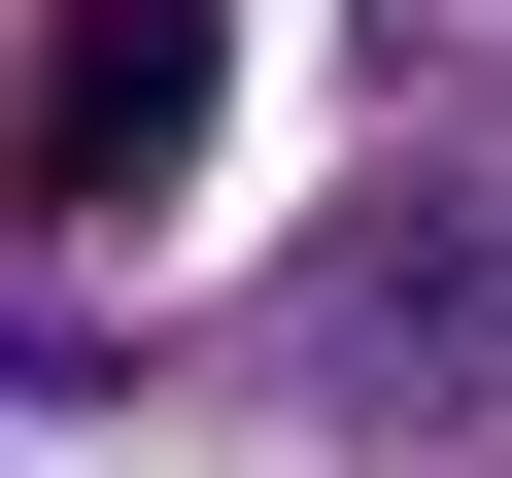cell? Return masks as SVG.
Segmentation results:
<instances>
[{
	"label": "cell",
	"mask_w": 512,
	"mask_h": 478,
	"mask_svg": "<svg viewBox=\"0 0 512 478\" xmlns=\"http://www.w3.org/2000/svg\"><path fill=\"white\" fill-rule=\"evenodd\" d=\"M205 0H69V35H35V103H0V239H103V205H171L205 171Z\"/></svg>",
	"instance_id": "cell-1"
}]
</instances>
